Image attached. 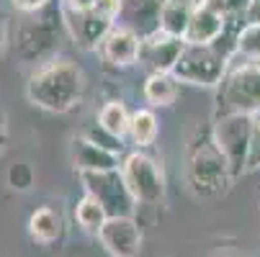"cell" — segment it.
Masks as SVG:
<instances>
[{"label": "cell", "instance_id": "cell-23", "mask_svg": "<svg viewBox=\"0 0 260 257\" xmlns=\"http://www.w3.org/2000/svg\"><path fill=\"white\" fill-rule=\"evenodd\" d=\"M237 54L260 62V23H242L237 33Z\"/></svg>", "mask_w": 260, "mask_h": 257}, {"label": "cell", "instance_id": "cell-27", "mask_svg": "<svg viewBox=\"0 0 260 257\" xmlns=\"http://www.w3.org/2000/svg\"><path fill=\"white\" fill-rule=\"evenodd\" d=\"M242 23H260V0H247L242 11Z\"/></svg>", "mask_w": 260, "mask_h": 257}, {"label": "cell", "instance_id": "cell-7", "mask_svg": "<svg viewBox=\"0 0 260 257\" xmlns=\"http://www.w3.org/2000/svg\"><path fill=\"white\" fill-rule=\"evenodd\" d=\"M255 116L250 114H227V116H214V139L219 150L224 152L235 180L247 172V155H250V136H252Z\"/></svg>", "mask_w": 260, "mask_h": 257}, {"label": "cell", "instance_id": "cell-3", "mask_svg": "<svg viewBox=\"0 0 260 257\" xmlns=\"http://www.w3.org/2000/svg\"><path fill=\"white\" fill-rule=\"evenodd\" d=\"M257 111H260V64L245 59L242 64L230 67L224 80L219 83L214 116H227V114L255 116Z\"/></svg>", "mask_w": 260, "mask_h": 257}, {"label": "cell", "instance_id": "cell-10", "mask_svg": "<svg viewBox=\"0 0 260 257\" xmlns=\"http://www.w3.org/2000/svg\"><path fill=\"white\" fill-rule=\"evenodd\" d=\"M95 237L111 257H139L142 252V227L134 216H108Z\"/></svg>", "mask_w": 260, "mask_h": 257}, {"label": "cell", "instance_id": "cell-32", "mask_svg": "<svg viewBox=\"0 0 260 257\" xmlns=\"http://www.w3.org/2000/svg\"><path fill=\"white\" fill-rule=\"evenodd\" d=\"M257 64H260V62H257Z\"/></svg>", "mask_w": 260, "mask_h": 257}, {"label": "cell", "instance_id": "cell-13", "mask_svg": "<svg viewBox=\"0 0 260 257\" xmlns=\"http://www.w3.org/2000/svg\"><path fill=\"white\" fill-rule=\"evenodd\" d=\"M235 18L224 16L221 11L211 8L209 3H196L188 31H185V42L188 44H216L221 36L227 33Z\"/></svg>", "mask_w": 260, "mask_h": 257}, {"label": "cell", "instance_id": "cell-21", "mask_svg": "<svg viewBox=\"0 0 260 257\" xmlns=\"http://www.w3.org/2000/svg\"><path fill=\"white\" fill-rule=\"evenodd\" d=\"M160 134V124L152 108H137L132 114V126H129V136L137 146H150L155 144Z\"/></svg>", "mask_w": 260, "mask_h": 257}, {"label": "cell", "instance_id": "cell-17", "mask_svg": "<svg viewBox=\"0 0 260 257\" xmlns=\"http://www.w3.org/2000/svg\"><path fill=\"white\" fill-rule=\"evenodd\" d=\"M142 93L150 105H173L180 93V80L173 72H152V75H147Z\"/></svg>", "mask_w": 260, "mask_h": 257}, {"label": "cell", "instance_id": "cell-26", "mask_svg": "<svg viewBox=\"0 0 260 257\" xmlns=\"http://www.w3.org/2000/svg\"><path fill=\"white\" fill-rule=\"evenodd\" d=\"M13 3V8L16 11H21V13H39V11H44L47 6H49V0H11Z\"/></svg>", "mask_w": 260, "mask_h": 257}, {"label": "cell", "instance_id": "cell-16", "mask_svg": "<svg viewBox=\"0 0 260 257\" xmlns=\"http://www.w3.org/2000/svg\"><path fill=\"white\" fill-rule=\"evenodd\" d=\"M28 237L36 242V244H54L62 239L64 234V218H62V211L54 208V206H39L36 211H31L28 216Z\"/></svg>", "mask_w": 260, "mask_h": 257}, {"label": "cell", "instance_id": "cell-9", "mask_svg": "<svg viewBox=\"0 0 260 257\" xmlns=\"http://www.w3.org/2000/svg\"><path fill=\"white\" fill-rule=\"evenodd\" d=\"M85 193L98 198L108 216H134L139 203L134 201L126 180L119 170H103V172H78Z\"/></svg>", "mask_w": 260, "mask_h": 257}, {"label": "cell", "instance_id": "cell-4", "mask_svg": "<svg viewBox=\"0 0 260 257\" xmlns=\"http://www.w3.org/2000/svg\"><path fill=\"white\" fill-rule=\"evenodd\" d=\"M59 26L62 21V8H44L39 13H28V18L18 26L16 33V54L23 62L42 64L52 57H57V42H59Z\"/></svg>", "mask_w": 260, "mask_h": 257}, {"label": "cell", "instance_id": "cell-31", "mask_svg": "<svg viewBox=\"0 0 260 257\" xmlns=\"http://www.w3.org/2000/svg\"><path fill=\"white\" fill-rule=\"evenodd\" d=\"M214 257H237V254H232V252H216Z\"/></svg>", "mask_w": 260, "mask_h": 257}, {"label": "cell", "instance_id": "cell-18", "mask_svg": "<svg viewBox=\"0 0 260 257\" xmlns=\"http://www.w3.org/2000/svg\"><path fill=\"white\" fill-rule=\"evenodd\" d=\"M193 8H196V0H165L162 13H160V31L185 39Z\"/></svg>", "mask_w": 260, "mask_h": 257}, {"label": "cell", "instance_id": "cell-25", "mask_svg": "<svg viewBox=\"0 0 260 257\" xmlns=\"http://www.w3.org/2000/svg\"><path fill=\"white\" fill-rule=\"evenodd\" d=\"M260 170V119L252 124V136H250V155H247V172Z\"/></svg>", "mask_w": 260, "mask_h": 257}, {"label": "cell", "instance_id": "cell-29", "mask_svg": "<svg viewBox=\"0 0 260 257\" xmlns=\"http://www.w3.org/2000/svg\"><path fill=\"white\" fill-rule=\"evenodd\" d=\"M6 146H8V124H6L3 114H0V155L6 152Z\"/></svg>", "mask_w": 260, "mask_h": 257}, {"label": "cell", "instance_id": "cell-12", "mask_svg": "<svg viewBox=\"0 0 260 257\" xmlns=\"http://www.w3.org/2000/svg\"><path fill=\"white\" fill-rule=\"evenodd\" d=\"M139 47H142V36L134 33L132 28L116 23L106 33V39L98 44L95 52L111 67H132L139 62Z\"/></svg>", "mask_w": 260, "mask_h": 257}, {"label": "cell", "instance_id": "cell-1", "mask_svg": "<svg viewBox=\"0 0 260 257\" xmlns=\"http://www.w3.org/2000/svg\"><path fill=\"white\" fill-rule=\"evenodd\" d=\"M183 170L185 186L196 198H216L227 193L235 182L232 167L224 152L219 150L211 124H196L188 131L183 150Z\"/></svg>", "mask_w": 260, "mask_h": 257}, {"label": "cell", "instance_id": "cell-6", "mask_svg": "<svg viewBox=\"0 0 260 257\" xmlns=\"http://www.w3.org/2000/svg\"><path fill=\"white\" fill-rule=\"evenodd\" d=\"M62 21L67 33L72 36V42L80 49H98V44L106 39V33L119 23V0H101L90 11L62 8Z\"/></svg>", "mask_w": 260, "mask_h": 257}, {"label": "cell", "instance_id": "cell-28", "mask_svg": "<svg viewBox=\"0 0 260 257\" xmlns=\"http://www.w3.org/2000/svg\"><path fill=\"white\" fill-rule=\"evenodd\" d=\"M101 3V0H62V8H67V11H90V8H95Z\"/></svg>", "mask_w": 260, "mask_h": 257}, {"label": "cell", "instance_id": "cell-8", "mask_svg": "<svg viewBox=\"0 0 260 257\" xmlns=\"http://www.w3.org/2000/svg\"><path fill=\"white\" fill-rule=\"evenodd\" d=\"M121 175L126 186L139 206H160L165 198V175L162 165L144 155V152H132L121 160Z\"/></svg>", "mask_w": 260, "mask_h": 257}, {"label": "cell", "instance_id": "cell-11", "mask_svg": "<svg viewBox=\"0 0 260 257\" xmlns=\"http://www.w3.org/2000/svg\"><path fill=\"white\" fill-rule=\"evenodd\" d=\"M183 47H185V39L180 36H170L165 31H155L150 36L142 39V47H139V62L147 72H173L180 54H183Z\"/></svg>", "mask_w": 260, "mask_h": 257}, {"label": "cell", "instance_id": "cell-19", "mask_svg": "<svg viewBox=\"0 0 260 257\" xmlns=\"http://www.w3.org/2000/svg\"><path fill=\"white\" fill-rule=\"evenodd\" d=\"M95 121H98L106 131H111L114 136L124 139V136H129L132 114H129V108H126L121 100H116V98H114V100H106V103L101 105V111H98Z\"/></svg>", "mask_w": 260, "mask_h": 257}, {"label": "cell", "instance_id": "cell-24", "mask_svg": "<svg viewBox=\"0 0 260 257\" xmlns=\"http://www.w3.org/2000/svg\"><path fill=\"white\" fill-rule=\"evenodd\" d=\"M83 136H85V139H90L93 144L103 146V150L116 152V155H121V152H124V139H119V136H114L111 131H106L98 121H95L93 126H88V129L83 131Z\"/></svg>", "mask_w": 260, "mask_h": 257}, {"label": "cell", "instance_id": "cell-14", "mask_svg": "<svg viewBox=\"0 0 260 257\" xmlns=\"http://www.w3.org/2000/svg\"><path fill=\"white\" fill-rule=\"evenodd\" d=\"M165 0H119V23L142 39L160 31V13Z\"/></svg>", "mask_w": 260, "mask_h": 257}, {"label": "cell", "instance_id": "cell-20", "mask_svg": "<svg viewBox=\"0 0 260 257\" xmlns=\"http://www.w3.org/2000/svg\"><path fill=\"white\" fill-rule=\"evenodd\" d=\"M108 218V211L103 208V203L98 198H93L90 193H85L78 203H75V222L83 232L88 234H98L101 227L106 224Z\"/></svg>", "mask_w": 260, "mask_h": 257}, {"label": "cell", "instance_id": "cell-5", "mask_svg": "<svg viewBox=\"0 0 260 257\" xmlns=\"http://www.w3.org/2000/svg\"><path fill=\"white\" fill-rule=\"evenodd\" d=\"M230 59L216 44H188L185 42L183 54L173 69V75L180 83L199 85V88H219V83L224 80Z\"/></svg>", "mask_w": 260, "mask_h": 257}, {"label": "cell", "instance_id": "cell-2", "mask_svg": "<svg viewBox=\"0 0 260 257\" xmlns=\"http://www.w3.org/2000/svg\"><path fill=\"white\" fill-rule=\"evenodd\" d=\"M85 72L78 62L70 57H52L42 64H36L26 83L28 100L49 114H67L78 108L85 98Z\"/></svg>", "mask_w": 260, "mask_h": 257}, {"label": "cell", "instance_id": "cell-15", "mask_svg": "<svg viewBox=\"0 0 260 257\" xmlns=\"http://www.w3.org/2000/svg\"><path fill=\"white\" fill-rule=\"evenodd\" d=\"M72 165L78 172H103V170H119L121 167V155L103 150L93 144L83 134L72 139Z\"/></svg>", "mask_w": 260, "mask_h": 257}, {"label": "cell", "instance_id": "cell-30", "mask_svg": "<svg viewBox=\"0 0 260 257\" xmlns=\"http://www.w3.org/2000/svg\"><path fill=\"white\" fill-rule=\"evenodd\" d=\"M6 39H8V33H6V23H3V18H0V49L6 47Z\"/></svg>", "mask_w": 260, "mask_h": 257}, {"label": "cell", "instance_id": "cell-22", "mask_svg": "<svg viewBox=\"0 0 260 257\" xmlns=\"http://www.w3.org/2000/svg\"><path fill=\"white\" fill-rule=\"evenodd\" d=\"M6 186L13 193H28L36 186V170H34V165L26 162V160H18V162L8 165V170H6Z\"/></svg>", "mask_w": 260, "mask_h": 257}]
</instances>
